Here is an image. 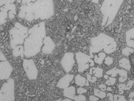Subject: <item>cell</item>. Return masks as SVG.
<instances>
[{
	"label": "cell",
	"mask_w": 134,
	"mask_h": 101,
	"mask_svg": "<svg viewBox=\"0 0 134 101\" xmlns=\"http://www.w3.org/2000/svg\"><path fill=\"white\" fill-rule=\"evenodd\" d=\"M28 36L25 39L24 55L26 57L34 56L40 52L43 41L46 37L45 23L34 25L28 31Z\"/></svg>",
	"instance_id": "cell-1"
},
{
	"label": "cell",
	"mask_w": 134,
	"mask_h": 101,
	"mask_svg": "<svg viewBox=\"0 0 134 101\" xmlns=\"http://www.w3.org/2000/svg\"><path fill=\"white\" fill-rule=\"evenodd\" d=\"M124 0H104L100 10L103 15L102 25L110 24L116 17Z\"/></svg>",
	"instance_id": "cell-2"
},
{
	"label": "cell",
	"mask_w": 134,
	"mask_h": 101,
	"mask_svg": "<svg viewBox=\"0 0 134 101\" xmlns=\"http://www.w3.org/2000/svg\"><path fill=\"white\" fill-rule=\"evenodd\" d=\"M34 19H48L54 14L53 0H37L33 3Z\"/></svg>",
	"instance_id": "cell-3"
},
{
	"label": "cell",
	"mask_w": 134,
	"mask_h": 101,
	"mask_svg": "<svg viewBox=\"0 0 134 101\" xmlns=\"http://www.w3.org/2000/svg\"><path fill=\"white\" fill-rule=\"evenodd\" d=\"M28 28L24 26L17 22L15 27L10 31V44L12 48H14L18 44H22L25 39L28 37Z\"/></svg>",
	"instance_id": "cell-4"
},
{
	"label": "cell",
	"mask_w": 134,
	"mask_h": 101,
	"mask_svg": "<svg viewBox=\"0 0 134 101\" xmlns=\"http://www.w3.org/2000/svg\"><path fill=\"white\" fill-rule=\"evenodd\" d=\"M115 41L114 38L104 33H100L98 36L91 39V46L90 48V57L93 58V53H97Z\"/></svg>",
	"instance_id": "cell-5"
},
{
	"label": "cell",
	"mask_w": 134,
	"mask_h": 101,
	"mask_svg": "<svg viewBox=\"0 0 134 101\" xmlns=\"http://www.w3.org/2000/svg\"><path fill=\"white\" fill-rule=\"evenodd\" d=\"M15 100V82L12 78H9L3 83L0 89V101Z\"/></svg>",
	"instance_id": "cell-6"
},
{
	"label": "cell",
	"mask_w": 134,
	"mask_h": 101,
	"mask_svg": "<svg viewBox=\"0 0 134 101\" xmlns=\"http://www.w3.org/2000/svg\"><path fill=\"white\" fill-rule=\"evenodd\" d=\"M75 58L78 64V71L80 73L84 72L90 66H94V61L90 56L82 52H78L75 54Z\"/></svg>",
	"instance_id": "cell-7"
},
{
	"label": "cell",
	"mask_w": 134,
	"mask_h": 101,
	"mask_svg": "<svg viewBox=\"0 0 134 101\" xmlns=\"http://www.w3.org/2000/svg\"><path fill=\"white\" fill-rule=\"evenodd\" d=\"M23 66L28 78L31 80L36 79L38 76V70L32 59H24Z\"/></svg>",
	"instance_id": "cell-8"
},
{
	"label": "cell",
	"mask_w": 134,
	"mask_h": 101,
	"mask_svg": "<svg viewBox=\"0 0 134 101\" xmlns=\"http://www.w3.org/2000/svg\"><path fill=\"white\" fill-rule=\"evenodd\" d=\"M12 71V67L7 60L0 61V80L9 79Z\"/></svg>",
	"instance_id": "cell-9"
},
{
	"label": "cell",
	"mask_w": 134,
	"mask_h": 101,
	"mask_svg": "<svg viewBox=\"0 0 134 101\" xmlns=\"http://www.w3.org/2000/svg\"><path fill=\"white\" fill-rule=\"evenodd\" d=\"M75 63L74 55L72 53H66L63 57L61 63L65 71L67 73L69 72L73 67Z\"/></svg>",
	"instance_id": "cell-10"
},
{
	"label": "cell",
	"mask_w": 134,
	"mask_h": 101,
	"mask_svg": "<svg viewBox=\"0 0 134 101\" xmlns=\"http://www.w3.org/2000/svg\"><path fill=\"white\" fill-rule=\"evenodd\" d=\"M118 74H119V75L120 76V77L119 79L120 82H125L126 81L128 76V73L127 71L125 70L119 69L116 67H115L106 72V74L108 75H111L113 77H116Z\"/></svg>",
	"instance_id": "cell-11"
},
{
	"label": "cell",
	"mask_w": 134,
	"mask_h": 101,
	"mask_svg": "<svg viewBox=\"0 0 134 101\" xmlns=\"http://www.w3.org/2000/svg\"><path fill=\"white\" fill-rule=\"evenodd\" d=\"M44 46L43 47L42 52L45 54H51L55 48V44L49 37H45L43 41Z\"/></svg>",
	"instance_id": "cell-12"
},
{
	"label": "cell",
	"mask_w": 134,
	"mask_h": 101,
	"mask_svg": "<svg viewBox=\"0 0 134 101\" xmlns=\"http://www.w3.org/2000/svg\"><path fill=\"white\" fill-rule=\"evenodd\" d=\"M74 75L73 74H67L63 76L59 80L56 87L62 89H65L69 87L70 83L73 80Z\"/></svg>",
	"instance_id": "cell-13"
},
{
	"label": "cell",
	"mask_w": 134,
	"mask_h": 101,
	"mask_svg": "<svg viewBox=\"0 0 134 101\" xmlns=\"http://www.w3.org/2000/svg\"><path fill=\"white\" fill-rule=\"evenodd\" d=\"M134 28H133L126 32L127 44L130 48H134Z\"/></svg>",
	"instance_id": "cell-14"
},
{
	"label": "cell",
	"mask_w": 134,
	"mask_h": 101,
	"mask_svg": "<svg viewBox=\"0 0 134 101\" xmlns=\"http://www.w3.org/2000/svg\"><path fill=\"white\" fill-rule=\"evenodd\" d=\"M33 3H30L26 5V14L24 18L29 21H31L34 19V16L33 14L32 10Z\"/></svg>",
	"instance_id": "cell-15"
},
{
	"label": "cell",
	"mask_w": 134,
	"mask_h": 101,
	"mask_svg": "<svg viewBox=\"0 0 134 101\" xmlns=\"http://www.w3.org/2000/svg\"><path fill=\"white\" fill-rule=\"evenodd\" d=\"M63 95L69 99L73 100V98L75 96V88L72 86L65 88L63 92Z\"/></svg>",
	"instance_id": "cell-16"
},
{
	"label": "cell",
	"mask_w": 134,
	"mask_h": 101,
	"mask_svg": "<svg viewBox=\"0 0 134 101\" xmlns=\"http://www.w3.org/2000/svg\"><path fill=\"white\" fill-rule=\"evenodd\" d=\"M8 15V11L4 5L0 7V25L6 22Z\"/></svg>",
	"instance_id": "cell-17"
},
{
	"label": "cell",
	"mask_w": 134,
	"mask_h": 101,
	"mask_svg": "<svg viewBox=\"0 0 134 101\" xmlns=\"http://www.w3.org/2000/svg\"><path fill=\"white\" fill-rule=\"evenodd\" d=\"M24 47L22 46H17L13 48V55L16 57H18L19 56H22L23 57L24 55Z\"/></svg>",
	"instance_id": "cell-18"
},
{
	"label": "cell",
	"mask_w": 134,
	"mask_h": 101,
	"mask_svg": "<svg viewBox=\"0 0 134 101\" xmlns=\"http://www.w3.org/2000/svg\"><path fill=\"white\" fill-rule=\"evenodd\" d=\"M94 74L95 77L100 78L103 76V70L99 67H92L90 70V74Z\"/></svg>",
	"instance_id": "cell-19"
},
{
	"label": "cell",
	"mask_w": 134,
	"mask_h": 101,
	"mask_svg": "<svg viewBox=\"0 0 134 101\" xmlns=\"http://www.w3.org/2000/svg\"><path fill=\"white\" fill-rule=\"evenodd\" d=\"M116 43L115 41L111 43L110 44H109L104 49V52L106 54H109L113 53L116 50Z\"/></svg>",
	"instance_id": "cell-20"
},
{
	"label": "cell",
	"mask_w": 134,
	"mask_h": 101,
	"mask_svg": "<svg viewBox=\"0 0 134 101\" xmlns=\"http://www.w3.org/2000/svg\"><path fill=\"white\" fill-rule=\"evenodd\" d=\"M119 65L120 67L128 70H130L131 68L130 61L126 58H122L119 61Z\"/></svg>",
	"instance_id": "cell-21"
},
{
	"label": "cell",
	"mask_w": 134,
	"mask_h": 101,
	"mask_svg": "<svg viewBox=\"0 0 134 101\" xmlns=\"http://www.w3.org/2000/svg\"><path fill=\"white\" fill-rule=\"evenodd\" d=\"M86 82L85 77L81 76L79 74L75 76V84L79 87H83Z\"/></svg>",
	"instance_id": "cell-22"
},
{
	"label": "cell",
	"mask_w": 134,
	"mask_h": 101,
	"mask_svg": "<svg viewBox=\"0 0 134 101\" xmlns=\"http://www.w3.org/2000/svg\"><path fill=\"white\" fill-rule=\"evenodd\" d=\"M106 57V54L104 53H100L97 55H96L94 57V62L98 64H101L103 63L104 58Z\"/></svg>",
	"instance_id": "cell-23"
},
{
	"label": "cell",
	"mask_w": 134,
	"mask_h": 101,
	"mask_svg": "<svg viewBox=\"0 0 134 101\" xmlns=\"http://www.w3.org/2000/svg\"><path fill=\"white\" fill-rule=\"evenodd\" d=\"M94 95L102 99H104L106 97V94L105 92L98 89H94Z\"/></svg>",
	"instance_id": "cell-24"
},
{
	"label": "cell",
	"mask_w": 134,
	"mask_h": 101,
	"mask_svg": "<svg viewBox=\"0 0 134 101\" xmlns=\"http://www.w3.org/2000/svg\"><path fill=\"white\" fill-rule=\"evenodd\" d=\"M26 5H23L20 7V11L19 13V17L20 18H24L26 14Z\"/></svg>",
	"instance_id": "cell-25"
},
{
	"label": "cell",
	"mask_w": 134,
	"mask_h": 101,
	"mask_svg": "<svg viewBox=\"0 0 134 101\" xmlns=\"http://www.w3.org/2000/svg\"><path fill=\"white\" fill-rule=\"evenodd\" d=\"M134 49L130 47H126L122 50V54L126 56H129L130 54L134 53Z\"/></svg>",
	"instance_id": "cell-26"
},
{
	"label": "cell",
	"mask_w": 134,
	"mask_h": 101,
	"mask_svg": "<svg viewBox=\"0 0 134 101\" xmlns=\"http://www.w3.org/2000/svg\"><path fill=\"white\" fill-rule=\"evenodd\" d=\"M116 82V78L113 77H108L107 80L105 82V84L108 85H113Z\"/></svg>",
	"instance_id": "cell-27"
},
{
	"label": "cell",
	"mask_w": 134,
	"mask_h": 101,
	"mask_svg": "<svg viewBox=\"0 0 134 101\" xmlns=\"http://www.w3.org/2000/svg\"><path fill=\"white\" fill-rule=\"evenodd\" d=\"M113 101H127V100L124 95H116L114 97Z\"/></svg>",
	"instance_id": "cell-28"
},
{
	"label": "cell",
	"mask_w": 134,
	"mask_h": 101,
	"mask_svg": "<svg viewBox=\"0 0 134 101\" xmlns=\"http://www.w3.org/2000/svg\"><path fill=\"white\" fill-rule=\"evenodd\" d=\"M16 14V8L12 9L8 11V16L10 19H13L15 17V16Z\"/></svg>",
	"instance_id": "cell-29"
},
{
	"label": "cell",
	"mask_w": 134,
	"mask_h": 101,
	"mask_svg": "<svg viewBox=\"0 0 134 101\" xmlns=\"http://www.w3.org/2000/svg\"><path fill=\"white\" fill-rule=\"evenodd\" d=\"M73 100L75 101H85L86 97L83 95H79L77 96L75 95L73 98Z\"/></svg>",
	"instance_id": "cell-30"
},
{
	"label": "cell",
	"mask_w": 134,
	"mask_h": 101,
	"mask_svg": "<svg viewBox=\"0 0 134 101\" xmlns=\"http://www.w3.org/2000/svg\"><path fill=\"white\" fill-rule=\"evenodd\" d=\"M86 76H87V78H86L87 80L92 83L96 82L97 80V78L96 77H92V75L90 74H87Z\"/></svg>",
	"instance_id": "cell-31"
},
{
	"label": "cell",
	"mask_w": 134,
	"mask_h": 101,
	"mask_svg": "<svg viewBox=\"0 0 134 101\" xmlns=\"http://www.w3.org/2000/svg\"><path fill=\"white\" fill-rule=\"evenodd\" d=\"M104 63L110 66L113 63V59L110 57H107L104 58Z\"/></svg>",
	"instance_id": "cell-32"
},
{
	"label": "cell",
	"mask_w": 134,
	"mask_h": 101,
	"mask_svg": "<svg viewBox=\"0 0 134 101\" xmlns=\"http://www.w3.org/2000/svg\"><path fill=\"white\" fill-rule=\"evenodd\" d=\"M126 87V84L125 83H122V84H120L118 85V88H119V91L120 92V95H122L124 93V90H125V88Z\"/></svg>",
	"instance_id": "cell-33"
},
{
	"label": "cell",
	"mask_w": 134,
	"mask_h": 101,
	"mask_svg": "<svg viewBox=\"0 0 134 101\" xmlns=\"http://www.w3.org/2000/svg\"><path fill=\"white\" fill-rule=\"evenodd\" d=\"M36 0H18L17 2L19 3H22L23 5H27L28 4H29L30 3H34L36 1Z\"/></svg>",
	"instance_id": "cell-34"
},
{
	"label": "cell",
	"mask_w": 134,
	"mask_h": 101,
	"mask_svg": "<svg viewBox=\"0 0 134 101\" xmlns=\"http://www.w3.org/2000/svg\"><path fill=\"white\" fill-rule=\"evenodd\" d=\"M134 82V80H130V81L128 82L127 84L126 85L125 90H130V89L132 87V85H133Z\"/></svg>",
	"instance_id": "cell-35"
},
{
	"label": "cell",
	"mask_w": 134,
	"mask_h": 101,
	"mask_svg": "<svg viewBox=\"0 0 134 101\" xmlns=\"http://www.w3.org/2000/svg\"><path fill=\"white\" fill-rule=\"evenodd\" d=\"M87 92V89H86L85 88H81L80 87L79 88L77 89V93L79 95H81L83 93H85Z\"/></svg>",
	"instance_id": "cell-36"
},
{
	"label": "cell",
	"mask_w": 134,
	"mask_h": 101,
	"mask_svg": "<svg viewBox=\"0 0 134 101\" xmlns=\"http://www.w3.org/2000/svg\"><path fill=\"white\" fill-rule=\"evenodd\" d=\"M6 60H7L6 58L4 56V55L2 53V52L0 50V61H6Z\"/></svg>",
	"instance_id": "cell-37"
},
{
	"label": "cell",
	"mask_w": 134,
	"mask_h": 101,
	"mask_svg": "<svg viewBox=\"0 0 134 101\" xmlns=\"http://www.w3.org/2000/svg\"><path fill=\"white\" fill-rule=\"evenodd\" d=\"M89 99H90V100L91 101H98L99 99L98 97H94L93 95H91L89 97Z\"/></svg>",
	"instance_id": "cell-38"
},
{
	"label": "cell",
	"mask_w": 134,
	"mask_h": 101,
	"mask_svg": "<svg viewBox=\"0 0 134 101\" xmlns=\"http://www.w3.org/2000/svg\"><path fill=\"white\" fill-rule=\"evenodd\" d=\"M98 88H100L101 89V90L102 91H105L106 90V85L103 84H100L99 85H98Z\"/></svg>",
	"instance_id": "cell-39"
},
{
	"label": "cell",
	"mask_w": 134,
	"mask_h": 101,
	"mask_svg": "<svg viewBox=\"0 0 134 101\" xmlns=\"http://www.w3.org/2000/svg\"><path fill=\"white\" fill-rule=\"evenodd\" d=\"M107 96L109 97V99L110 101H113V99H114V96L111 93H108L107 94Z\"/></svg>",
	"instance_id": "cell-40"
},
{
	"label": "cell",
	"mask_w": 134,
	"mask_h": 101,
	"mask_svg": "<svg viewBox=\"0 0 134 101\" xmlns=\"http://www.w3.org/2000/svg\"><path fill=\"white\" fill-rule=\"evenodd\" d=\"M8 0H0V6H2L6 4Z\"/></svg>",
	"instance_id": "cell-41"
},
{
	"label": "cell",
	"mask_w": 134,
	"mask_h": 101,
	"mask_svg": "<svg viewBox=\"0 0 134 101\" xmlns=\"http://www.w3.org/2000/svg\"><path fill=\"white\" fill-rule=\"evenodd\" d=\"M134 97V92H132L130 93V94L129 95V98H133Z\"/></svg>",
	"instance_id": "cell-42"
},
{
	"label": "cell",
	"mask_w": 134,
	"mask_h": 101,
	"mask_svg": "<svg viewBox=\"0 0 134 101\" xmlns=\"http://www.w3.org/2000/svg\"><path fill=\"white\" fill-rule=\"evenodd\" d=\"M72 101L71 100H70L69 99H65V100H61V99L58 100L57 101Z\"/></svg>",
	"instance_id": "cell-43"
},
{
	"label": "cell",
	"mask_w": 134,
	"mask_h": 101,
	"mask_svg": "<svg viewBox=\"0 0 134 101\" xmlns=\"http://www.w3.org/2000/svg\"><path fill=\"white\" fill-rule=\"evenodd\" d=\"M106 90H108V91H112V89H111V87H108L107 88H106Z\"/></svg>",
	"instance_id": "cell-44"
},
{
	"label": "cell",
	"mask_w": 134,
	"mask_h": 101,
	"mask_svg": "<svg viewBox=\"0 0 134 101\" xmlns=\"http://www.w3.org/2000/svg\"><path fill=\"white\" fill-rule=\"evenodd\" d=\"M92 2L94 3H96V4H97L98 2V0H92Z\"/></svg>",
	"instance_id": "cell-45"
},
{
	"label": "cell",
	"mask_w": 134,
	"mask_h": 101,
	"mask_svg": "<svg viewBox=\"0 0 134 101\" xmlns=\"http://www.w3.org/2000/svg\"><path fill=\"white\" fill-rule=\"evenodd\" d=\"M88 82H88V80H86V83H85V85L88 86V85H89V83H88Z\"/></svg>",
	"instance_id": "cell-46"
},
{
	"label": "cell",
	"mask_w": 134,
	"mask_h": 101,
	"mask_svg": "<svg viewBox=\"0 0 134 101\" xmlns=\"http://www.w3.org/2000/svg\"><path fill=\"white\" fill-rule=\"evenodd\" d=\"M129 101H134V99H133V98H130V99H129Z\"/></svg>",
	"instance_id": "cell-47"
}]
</instances>
